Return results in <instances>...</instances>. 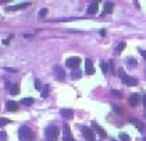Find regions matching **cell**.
Returning a JSON list of instances; mask_svg holds the SVG:
<instances>
[{"instance_id": "cell-36", "label": "cell", "mask_w": 146, "mask_h": 141, "mask_svg": "<svg viewBox=\"0 0 146 141\" xmlns=\"http://www.w3.org/2000/svg\"><path fill=\"white\" fill-rule=\"evenodd\" d=\"M143 141H146V138H143Z\"/></svg>"}, {"instance_id": "cell-1", "label": "cell", "mask_w": 146, "mask_h": 141, "mask_svg": "<svg viewBox=\"0 0 146 141\" xmlns=\"http://www.w3.org/2000/svg\"><path fill=\"white\" fill-rule=\"evenodd\" d=\"M118 76L121 77V80H123V83L125 85H129V87L138 85V80L134 78V77H131V76H127V74L124 73V70H121V68H120V71H118Z\"/></svg>"}, {"instance_id": "cell-8", "label": "cell", "mask_w": 146, "mask_h": 141, "mask_svg": "<svg viewBox=\"0 0 146 141\" xmlns=\"http://www.w3.org/2000/svg\"><path fill=\"white\" fill-rule=\"evenodd\" d=\"M82 133H84V136H85V138L88 141H95V133L90 130V129H88V127H85L84 130H82Z\"/></svg>"}, {"instance_id": "cell-7", "label": "cell", "mask_w": 146, "mask_h": 141, "mask_svg": "<svg viewBox=\"0 0 146 141\" xmlns=\"http://www.w3.org/2000/svg\"><path fill=\"white\" fill-rule=\"evenodd\" d=\"M85 71H86V74H95V67H93V63H92V60L90 59H86L85 60Z\"/></svg>"}, {"instance_id": "cell-5", "label": "cell", "mask_w": 146, "mask_h": 141, "mask_svg": "<svg viewBox=\"0 0 146 141\" xmlns=\"http://www.w3.org/2000/svg\"><path fill=\"white\" fill-rule=\"evenodd\" d=\"M81 63V59L79 57H70L67 59V62H66V66L70 67V68H77Z\"/></svg>"}, {"instance_id": "cell-10", "label": "cell", "mask_w": 146, "mask_h": 141, "mask_svg": "<svg viewBox=\"0 0 146 141\" xmlns=\"http://www.w3.org/2000/svg\"><path fill=\"white\" fill-rule=\"evenodd\" d=\"M60 115H61L63 117H66V119H72V117H74V112H72L71 109H61V110H60Z\"/></svg>"}, {"instance_id": "cell-18", "label": "cell", "mask_w": 146, "mask_h": 141, "mask_svg": "<svg viewBox=\"0 0 146 141\" xmlns=\"http://www.w3.org/2000/svg\"><path fill=\"white\" fill-rule=\"evenodd\" d=\"M113 11V3L111 1H106L104 3V13H111Z\"/></svg>"}, {"instance_id": "cell-17", "label": "cell", "mask_w": 146, "mask_h": 141, "mask_svg": "<svg viewBox=\"0 0 146 141\" xmlns=\"http://www.w3.org/2000/svg\"><path fill=\"white\" fill-rule=\"evenodd\" d=\"M10 92H11V95H18V94H20V85H18V84H13Z\"/></svg>"}, {"instance_id": "cell-34", "label": "cell", "mask_w": 146, "mask_h": 141, "mask_svg": "<svg viewBox=\"0 0 146 141\" xmlns=\"http://www.w3.org/2000/svg\"><path fill=\"white\" fill-rule=\"evenodd\" d=\"M143 106H145V109H146V95L143 97Z\"/></svg>"}, {"instance_id": "cell-35", "label": "cell", "mask_w": 146, "mask_h": 141, "mask_svg": "<svg viewBox=\"0 0 146 141\" xmlns=\"http://www.w3.org/2000/svg\"><path fill=\"white\" fill-rule=\"evenodd\" d=\"M100 35H103V36H104V35H106V31H104V30H102V31H100Z\"/></svg>"}, {"instance_id": "cell-4", "label": "cell", "mask_w": 146, "mask_h": 141, "mask_svg": "<svg viewBox=\"0 0 146 141\" xmlns=\"http://www.w3.org/2000/svg\"><path fill=\"white\" fill-rule=\"evenodd\" d=\"M53 73H54V77H56L58 81H63L64 77H66V74H64V68L60 67V66H54V67H53Z\"/></svg>"}, {"instance_id": "cell-21", "label": "cell", "mask_w": 146, "mask_h": 141, "mask_svg": "<svg viewBox=\"0 0 146 141\" xmlns=\"http://www.w3.org/2000/svg\"><path fill=\"white\" fill-rule=\"evenodd\" d=\"M120 140L121 141H131V138H129V136H128V134H125V133H120Z\"/></svg>"}, {"instance_id": "cell-19", "label": "cell", "mask_w": 146, "mask_h": 141, "mask_svg": "<svg viewBox=\"0 0 146 141\" xmlns=\"http://www.w3.org/2000/svg\"><path fill=\"white\" fill-rule=\"evenodd\" d=\"M49 91H50V87L46 84V85H43V89H42V97L46 98V97H49Z\"/></svg>"}, {"instance_id": "cell-28", "label": "cell", "mask_w": 146, "mask_h": 141, "mask_svg": "<svg viewBox=\"0 0 146 141\" xmlns=\"http://www.w3.org/2000/svg\"><path fill=\"white\" fill-rule=\"evenodd\" d=\"M113 109H114V112H117V113H121V112H123V109L118 108L117 105H113Z\"/></svg>"}, {"instance_id": "cell-15", "label": "cell", "mask_w": 146, "mask_h": 141, "mask_svg": "<svg viewBox=\"0 0 146 141\" xmlns=\"http://www.w3.org/2000/svg\"><path fill=\"white\" fill-rule=\"evenodd\" d=\"M92 124H93V127H95V129H96V131H98V133H99V134H100L102 137H106V136H107V134H106V131L103 130V129H102L100 126H98V124H96V123H95V122H93V123H92Z\"/></svg>"}, {"instance_id": "cell-16", "label": "cell", "mask_w": 146, "mask_h": 141, "mask_svg": "<svg viewBox=\"0 0 146 141\" xmlns=\"http://www.w3.org/2000/svg\"><path fill=\"white\" fill-rule=\"evenodd\" d=\"M21 103L25 105V106H31V105L34 103V99H32V98H23V99H21Z\"/></svg>"}, {"instance_id": "cell-6", "label": "cell", "mask_w": 146, "mask_h": 141, "mask_svg": "<svg viewBox=\"0 0 146 141\" xmlns=\"http://www.w3.org/2000/svg\"><path fill=\"white\" fill-rule=\"evenodd\" d=\"M63 129H64L63 140L64 141H75L74 140V137L71 136V130H70V126H68V124H64V126H63Z\"/></svg>"}, {"instance_id": "cell-26", "label": "cell", "mask_w": 146, "mask_h": 141, "mask_svg": "<svg viewBox=\"0 0 146 141\" xmlns=\"http://www.w3.org/2000/svg\"><path fill=\"white\" fill-rule=\"evenodd\" d=\"M111 94L114 95V97H117V98H123V94H121L120 91H115V89H113Z\"/></svg>"}, {"instance_id": "cell-11", "label": "cell", "mask_w": 146, "mask_h": 141, "mask_svg": "<svg viewBox=\"0 0 146 141\" xmlns=\"http://www.w3.org/2000/svg\"><path fill=\"white\" fill-rule=\"evenodd\" d=\"M129 123H132L135 127L138 129L139 131H143L145 130V126H143V123L141 122V120H136V119H129Z\"/></svg>"}, {"instance_id": "cell-30", "label": "cell", "mask_w": 146, "mask_h": 141, "mask_svg": "<svg viewBox=\"0 0 146 141\" xmlns=\"http://www.w3.org/2000/svg\"><path fill=\"white\" fill-rule=\"evenodd\" d=\"M35 88L36 89H40V81L39 80H35Z\"/></svg>"}, {"instance_id": "cell-25", "label": "cell", "mask_w": 146, "mask_h": 141, "mask_svg": "<svg viewBox=\"0 0 146 141\" xmlns=\"http://www.w3.org/2000/svg\"><path fill=\"white\" fill-rule=\"evenodd\" d=\"M0 141H7V133L6 131H0Z\"/></svg>"}, {"instance_id": "cell-32", "label": "cell", "mask_w": 146, "mask_h": 141, "mask_svg": "<svg viewBox=\"0 0 146 141\" xmlns=\"http://www.w3.org/2000/svg\"><path fill=\"white\" fill-rule=\"evenodd\" d=\"M139 53L142 54V57H143V59H146V50H143V49H139Z\"/></svg>"}, {"instance_id": "cell-2", "label": "cell", "mask_w": 146, "mask_h": 141, "mask_svg": "<svg viewBox=\"0 0 146 141\" xmlns=\"http://www.w3.org/2000/svg\"><path fill=\"white\" fill-rule=\"evenodd\" d=\"M46 134V138L49 141H56L57 137H58V129H57L56 126H49L45 131Z\"/></svg>"}, {"instance_id": "cell-24", "label": "cell", "mask_w": 146, "mask_h": 141, "mask_svg": "<svg viewBox=\"0 0 146 141\" xmlns=\"http://www.w3.org/2000/svg\"><path fill=\"white\" fill-rule=\"evenodd\" d=\"M46 15H47V9H42L39 11V18H45Z\"/></svg>"}, {"instance_id": "cell-3", "label": "cell", "mask_w": 146, "mask_h": 141, "mask_svg": "<svg viewBox=\"0 0 146 141\" xmlns=\"http://www.w3.org/2000/svg\"><path fill=\"white\" fill-rule=\"evenodd\" d=\"M18 136H20L21 140H32V138H34V133L31 131L29 127H27V126H23V127L18 130Z\"/></svg>"}, {"instance_id": "cell-23", "label": "cell", "mask_w": 146, "mask_h": 141, "mask_svg": "<svg viewBox=\"0 0 146 141\" xmlns=\"http://www.w3.org/2000/svg\"><path fill=\"white\" fill-rule=\"evenodd\" d=\"M71 77H72L74 80H78V78H81V71H79V70H75V71L71 74Z\"/></svg>"}, {"instance_id": "cell-29", "label": "cell", "mask_w": 146, "mask_h": 141, "mask_svg": "<svg viewBox=\"0 0 146 141\" xmlns=\"http://www.w3.org/2000/svg\"><path fill=\"white\" fill-rule=\"evenodd\" d=\"M100 67H102V70H103V73H107V64L106 63H102Z\"/></svg>"}, {"instance_id": "cell-14", "label": "cell", "mask_w": 146, "mask_h": 141, "mask_svg": "<svg viewBox=\"0 0 146 141\" xmlns=\"http://www.w3.org/2000/svg\"><path fill=\"white\" fill-rule=\"evenodd\" d=\"M28 6H31V3H28V1H25V3H20V4H17V6H13V7H9L7 10H20V9H25V7H28Z\"/></svg>"}, {"instance_id": "cell-22", "label": "cell", "mask_w": 146, "mask_h": 141, "mask_svg": "<svg viewBox=\"0 0 146 141\" xmlns=\"http://www.w3.org/2000/svg\"><path fill=\"white\" fill-rule=\"evenodd\" d=\"M127 63H128V66H131V67L136 66V62H135V59H132V57H128L127 59Z\"/></svg>"}, {"instance_id": "cell-13", "label": "cell", "mask_w": 146, "mask_h": 141, "mask_svg": "<svg viewBox=\"0 0 146 141\" xmlns=\"http://www.w3.org/2000/svg\"><path fill=\"white\" fill-rule=\"evenodd\" d=\"M138 103H139V95L138 94H131V97H129V105L131 106H138Z\"/></svg>"}, {"instance_id": "cell-31", "label": "cell", "mask_w": 146, "mask_h": 141, "mask_svg": "<svg viewBox=\"0 0 146 141\" xmlns=\"http://www.w3.org/2000/svg\"><path fill=\"white\" fill-rule=\"evenodd\" d=\"M6 71H10V73H17V68H10V67H6Z\"/></svg>"}, {"instance_id": "cell-33", "label": "cell", "mask_w": 146, "mask_h": 141, "mask_svg": "<svg viewBox=\"0 0 146 141\" xmlns=\"http://www.w3.org/2000/svg\"><path fill=\"white\" fill-rule=\"evenodd\" d=\"M11 87H13L11 83H6V88H7V89H11Z\"/></svg>"}, {"instance_id": "cell-20", "label": "cell", "mask_w": 146, "mask_h": 141, "mask_svg": "<svg viewBox=\"0 0 146 141\" xmlns=\"http://www.w3.org/2000/svg\"><path fill=\"white\" fill-rule=\"evenodd\" d=\"M124 49H125V44H124V42H121V44L118 45V48L115 49V53H117V54H120V53H121V52L124 50Z\"/></svg>"}, {"instance_id": "cell-9", "label": "cell", "mask_w": 146, "mask_h": 141, "mask_svg": "<svg viewBox=\"0 0 146 141\" xmlns=\"http://www.w3.org/2000/svg\"><path fill=\"white\" fill-rule=\"evenodd\" d=\"M6 109H7L9 112H15V110L18 109V103L14 102V101H7V102H6Z\"/></svg>"}, {"instance_id": "cell-27", "label": "cell", "mask_w": 146, "mask_h": 141, "mask_svg": "<svg viewBox=\"0 0 146 141\" xmlns=\"http://www.w3.org/2000/svg\"><path fill=\"white\" fill-rule=\"evenodd\" d=\"M9 119H0V127H3V126H6V124H9Z\"/></svg>"}, {"instance_id": "cell-12", "label": "cell", "mask_w": 146, "mask_h": 141, "mask_svg": "<svg viewBox=\"0 0 146 141\" xmlns=\"http://www.w3.org/2000/svg\"><path fill=\"white\" fill-rule=\"evenodd\" d=\"M99 10V3L95 1V3H90V6L88 7V14H96Z\"/></svg>"}]
</instances>
